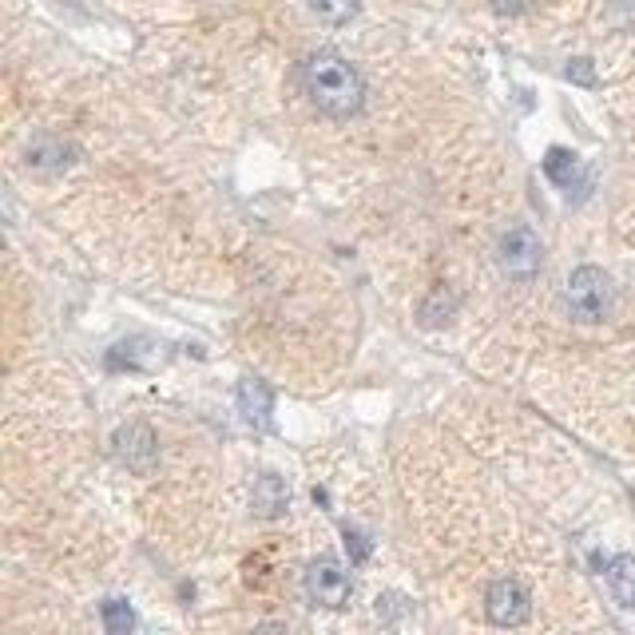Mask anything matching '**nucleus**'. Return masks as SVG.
<instances>
[{"instance_id":"nucleus-1","label":"nucleus","mask_w":635,"mask_h":635,"mask_svg":"<svg viewBox=\"0 0 635 635\" xmlns=\"http://www.w3.org/2000/svg\"><path fill=\"white\" fill-rule=\"evenodd\" d=\"M298 79H302V92L310 96V104L334 119L357 116L362 104H366V79L337 52H314V56H306Z\"/></svg>"},{"instance_id":"nucleus-2","label":"nucleus","mask_w":635,"mask_h":635,"mask_svg":"<svg viewBox=\"0 0 635 635\" xmlns=\"http://www.w3.org/2000/svg\"><path fill=\"white\" fill-rule=\"evenodd\" d=\"M615 287L600 267H575L564 287V306L575 322H604L612 314Z\"/></svg>"},{"instance_id":"nucleus-3","label":"nucleus","mask_w":635,"mask_h":635,"mask_svg":"<svg viewBox=\"0 0 635 635\" xmlns=\"http://www.w3.org/2000/svg\"><path fill=\"white\" fill-rule=\"evenodd\" d=\"M302 592H306V600L314 607L337 612V607H346L349 595H354V575H349V568L342 564V560H334V556H318V560L306 564V572H302Z\"/></svg>"},{"instance_id":"nucleus-4","label":"nucleus","mask_w":635,"mask_h":635,"mask_svg":"<svg viewBox=\"0 0 635 635\" xmlns=\"http://www.w3.org/2000/svg\"><path fill=\"white\" fill-rule=\"evenodd\" d=\"M496 262H501V270L508 278H520V282L536 278V270L545 262V243H540V235L532 227L516 223V227H508L505 235L496 238Z\"/></svg>"},{"instance_id":"nucleus-5","label":"nucleus","mask_w":635,"mask_h":635,"mask_svg":"<svg viewBox=\"0 0 635 635\" xmlns=\"http://www.w3.org/2000/svg\"><path fill=\"white\" fill-rule=\"evenodd\" d=\"M485 612L496 627H520V624H528V615H532V595H528V588L520 584V580L508 575V580L488 584Z\"/></svg>"},{"instance_id":"nucleus-6","label":"nucleus","mask_w":635,"mask_h":635,"mask_svg":"<svg viewBox=\"0 0 635 635\" xmlns=\"http://www.w3.org/2000/svg\"><path fill=\"white\" fill-rule=\"evenodd\" d=\"M116 453H119V461L128 469H136V473H151V465H155V456H159L155 433H151L143 421H131V426H123L116 433Z\"/></svg>"},{"instance_id":"nucleus-7","label":"nucleus","mask_w":635,"mask_h":635,"mask_svg":"<svg viewBox=\"0 0 635 635\" xmlns=\"http://www.w3.org/2000/svg\"><path fill=\"white\" fill-rule=\"evenodd\" d=\"M72 163H76V148H72L68 139L36 136L29 143V171H36V175H60V171H68Z\"/></svg>"},{"instance_id":"nucleus-8","label":"nucleus","mask_w":635,"mask_h":635,"mask_svg":"<svg viewBox=\"0 0 635 635\" xmlns=\"http://www.w3.org/2000/svg\"><path fill=\"white\" fill-rule=\"evenodd\" d=\"M238 409H243V417H247L255 429L275 426V394H270V386L258 381V377H247V381L238 386Z\"/></svg>"},{"instance_id":"nucleus-9","label":"nucleus","mask_w":635,"mask_h":635,"mask_svg":"<svg viewBox=\"0 0 635 635\" xmlns=\"http://www.w3.org/2000/svg\"><path fill=\"white\" fill-rule=\"evenodd\" d=\"M604 580H607V592L620 607H632L635 604V556L620 552L612 560H604Z\"/></svg>"},{"instance_id":"nucleus-10","label":"nucleus","mask_w":635,"mask_h":635,"mask_svg":"<svg viewBox=\"0 0 635 635\" xmlns=\"http://www.w3.org/2000/svg\"><path fill=\"white\" fill-rule=\"evenodd\" d=\"M545 175L552 179L556 187H564L568 195H572V187H588V175L584 168H580V155L568 148H552L545 155Z\"/></svg>"},{"instance_id":"nucleus-11","label":"nucleus","mask_w":635,"mask_h":635,"mask_svg":"<svg viewBox=\"0 0 635 635\" xmlns=\"http://www.w3.org/2000/svg\"><path fill=\"white\" fill-rule=\"evenodd\" d=\"M290 508V485L282 481V476L267 473L258 476L255 485V513L267 516V520H275V516H282Z\"/></svg>"},{"instance_id":"nucleus-12","label":"nucleus","mask_w":635,"mask_h":635,"mask_svg":"<svg viewBox=\"0 0 635 635\" xmlns=\"http://www.w3.org/2000/svg\"><path fill=\"white\" fill-rule=\"evenodd\" d=\"M306 9L314 12L322 24H349L362 9V0H306Z\"/></svg>"},{"instance_id":"nucleus-13","label":"nucleus","mask_w":635,"mask_h":635,"mask_svg":"<svg viewBox=\"0 0 635 635\" xmlns=\"http://www.w3.org/2000/svg\"><path fill=\"white\" fill-rule=\"evenodd\" d=\"M99 620H104V627L111 635H128L136 627V612H131L128 600H108V604L99 607Z\"/></svg>"},{"instance_id":"nucleus-14","label":"nucleus","mask_w":635,"mask_h":635,"mask_svg":"<svg viewBox=\"0 0 635 635\" xmlns=\"http://www.w3.org/2000/svg\"><path fill=\"white\" fill-rule=\"evenodd\" d=\"M607 17L615 29H635V0H607Z\"/></svg>"},{"instance_id":"nucleus-15","label":"nucleus","mask_w":635,"mask_h":635,"mask_svg":"<svg viewBox=\"0 0 635 635\" xmlns=\"http://www.w3.org/2000/svg\"><path fill=\"white\" fill-rule=\"evenodd\" d=\"M564 72H568V79H572V84H584V88H592V84H595L592 60H572Z\"/></svg>"},{"instance_id":"nucleus-16","label":"nucleus","mask_w":635,"mask_h":635,"mask_svg":"<svg viewBox=\"0 0 635 635\" xmlns=\"http://www.w3.org/2000/svg\"><path fill=\"white\" fill-rule=\"evenodd\" d=\"M346 548H349V552H354V560H357V564H362V560H366V556H369L366 536H362V532H354V528H346Z\"/></svg>"},{"instance_id":"nucleus-17","label":"nucleus","mask_w":635,"mask_h":635,"mask_svg":"<svg viewBox=\"0 0 635 635\" xmlns=\"http://www.w3.org/2000/svg\"><path fill=\"white\" fill-rule=\"evenodd\" d=\"M528 4H532V0H493V9L501 12V17H520Z\"/></svg>"}]
</instances>
